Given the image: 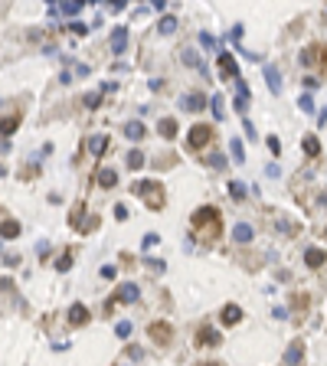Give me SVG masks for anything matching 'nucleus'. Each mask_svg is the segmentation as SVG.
Listing matches in <instances>:
<instances>
[{
	"instance_id": "obj_1",
	"label": "nucleus",
	"mask_w": 327,
	"mask_h": 366,
	"mask_svg": "<svg viewBox=\"0 0 327 366\" xmlns=\"http://www.w3.org/2000/svg\"><path fill=\"white\" fill-rule=\"evenodd\" d=\"M131 193L144 196V203L151 206V209H161V206H164V190H161V183H154V180H138V183H131Z\"/></svg>"
},
{
	"instance_id": "obj_2",
	"label": "nucleus",
	"mask_w": 327,
	"mask_h": 366,
	"mask_svg": "<svg viewBox=\"0 0 327 366\" xmlns=\"http://www.w3.org/2000/svg\"><path fill=\"white\" fill-rule=\"evenodd\" d=\"M193 226L206 229L209 236H216L219 232V209H213V206H200V209L193 213Z\"/></svg>"
},
{
	"instance_id": "obj_3",
	"label": "nucleus",
	"mask_w": 327,
	"mask_h": 366,
	"mask_svg": "<svg viewBox=\"0 0 327 366\" xmlns=\"http://www.w3.org/2000/svg\"><path fill=\"white\" fill-rule=\"evenodd\" d=\"M138 298H141V291H138V285H121L118 288V294H115V298H111L108 304H105V311H111V307H115V304H131V301H138Z\"/></svg>"
},
{
	"instance_id": "obj_4",
	"label": "nucleus",
	"mask_w": 327,
	"mask_h": 366,
	"mask_svg": "<svg viewBox=\"0 0 327 366\" xmlns=\"http://www.w3.org/2000/svg\"><path fill=\"white\" fill-rule=\"evenodd\" d=\"M209 138H213V128H209V124H193V128H190V134H186V144L196 151V147H203Z\"/></svg>"
},
{
	"instance_id": "obj_5",
	"label": "nucleus",
	"mask_w": 327,
	"mask_h": 366,
	"mask_svg": "<svg viewBox=\"0 0 327 366\" xmlns=\"http://www.w3.org/2000/svg\"><path fill=\"white\" fill-rule=\"evenodd\" d=\"M180 105H184L186 111H203V108H206V95H203V92H186V95H180Z\"/></svg>"
},
{
	"instance_id": "obj_6",
	"label": "nucleus",
	"mask_w": 327,
	"mask_h": 366,
	"mask_svg": "<svg viewBox=\"0 0 327 366\" xmlns=\"http://www.w3.org/2000/svg\"><path fill=\"white\" fill-rule=\"evenodd\" d=\"M262 72H265V82H268V88H272V95H278V92H282V72H278V65L265 62Z\"/></svg>"
},
{
	"instance_id": "obj_7",
	"label": "nucleus",
	"mask_w": 327,
	"mask_h": 366,
	"mask_svg": "<svg viewBox=\"0 0 327 366\" xmlns=\"http://www.w3.org/2000/svg\"><path fill=\"white\" fill-rule=\"evenodd\" d=\"M216 59H219V72H223L226 79H239V62H236L229 53H219Z\"/></svg>"
},
{
	"instance_id": "obj_8",
	"label": "nucleus",
	"mask_w": 327,
	"mask_h": 366,
	"mask_svg": "<svg viewBox=\"0 0 327 366\" xmlns=\"http://www.w3.org/2000/svg\"><path fill=\"white\" fill-rule=\"evenodd\" d=\"M232 239H236L239 245H249L252 239H255V229H252L249 223H236V229H232Z\"/></svg>"
},
{
	"instance_id": "obj_9",
	"label": "nucleus",
	"mask_w": 327,
	"mask_h": 366,
	"mask_svg": "<svg viewBox=\"0 0 327 366\" xmlns=\"http://www.w3.org/2000/svg\"><path fill=\"white\" fill-rule=\"evenodd\" d=\"M111 53H124L128 49V30L124 26H118V30H111Z\"/></svg>"
},
{
	"instance_id": "obj_10",
	"label": "nucleus",
	"mask_w": 327,
	"mask_h": 366,
	"mask_svg": "<svg viewBox=\"0 0 327 366\" xmlns=\"http://www.w3.org/2000/svg\"><path fill=\"white\" fill-rule=\"evenodd\" d=\"M69 324H76V327L88 324V307L85 304H72V307H69Z\"/></svg>"
},
{
	"instance_id": "obj_11",
	"label": "nucleus",
	"mask_w": 327,
	"mask_h": 366,
	"mask_svg": "<svg viewBox=\"0 0 327 366\" xmlns=\"http://www.w3.org/2000/svg\"><path fill=\"white\" fill-rule=\"evenodd\" d=\"M301 356H305V344H298V340H294V344L285 350V363H288V366H298V363H301Z\"/></svg>"
},
{
	"instance_id": "obj_12",
	"label": "nucleus",
	"mask_w": 327,
	"mask_h": 366,
	"mask_svg": "<svg viewBox=\"0 0 327 366\" xmlns=\"http://www.w3.org/2000/svg\"><path fill=\"white\" fill-rule=\"evenodd\" d=\"M305 265H307V268H321V265H324V248H314V245H311V248L305 252Z\"/></svg>"
},
{
	"instance_id": "obj_13",
	"label": "nucleus",
	"mask_w": 327,
	"mask_h": 366,
	"mask_svg": "<svg viewBox=\"0 0 327 366\" xmlns=\"http://www.w3.org/2000/svg\"><path fill=\"white\" fill-rule=\"evenodd\" d=\"M196 344L200 346H219V334L216 330H209V327H203V330L196 334Z\"/></svg>"
},
{
	"instance_id": "obj_14",
	"label": "nucleus",
	"mask_w": 327,
	"mask_h": 366,
	"mask_svg": "<svg viewBox=\"0 0 327 366\" xmlns=\"http://www.w3.org/2000/svg\"><path fill=\"white\" fill-rule=\"evenodd\" d=\"M239 321H242V311L236 307V304H226V307H223V324L232 327V324H239Z\"/></svg>"
},
{
	"instance_id": "obj_15",
	"label": "nucleus",
	"mask_w": 327,
	"mask_h": 366,
	"mask_svg": "<svg viewBox=\"0 0 327 366\" xmlns=\"http://www.w3.org/2000/svg\"><path fill=\"white\" fill-rule=\"evenodd\" d=\"M82 7H85L82 0H62V3L56 7V13H65V17H76V13L82 10Z\"/></svg>"
},
{
	"instance_id": "obj_16",
	"label": "nucleus",
	"mask_w": 327,
	"mask_h": 366,
	"mask_svg": "<svg viewBox=\"0 0 327 366\" xmlns=\"http://www.w3.org/2000/svg\"><path fill=\"white\" fill-rule=\"evenodd\" d=\"M0 236L3 239H17L20 236V223H17V219H3V223H0Z\"/></svg>"
},
{
	"instance_id": "obj_17",
	"label": "nucleus",
	"mask_w": 327,
	"mask_h": 366,
	"mask_svg": "<svg viewBox=\"0 0 327 366\" xmlns=\"http://www.w3.org/2000/svg\"><path fill=\"white\" fill-rule=\"evenodd\" d=\"M105 147H108V138H105V134H92V138H88V151L95 154H105Z\"/></svg>"
},
{
	"instance_id": "obj_18",
	"label": "nucleus",
	"mask_w": 327,
	"mask_h": 366,
	"mask_svg": "<svg viewBox=\"0 0 327 366\" xmlns=\"http://www.w3.org/2000/svg\"><path fill=\"white\" fill-rule=\"evenodd\" d=\"M115 183H118V173H115V170H108V167H102V170H98V186L111 190Z\"/></svg>"
},
{
	"instance_id": "obj_19",
	"label": "nucleus",
	"mask_w": 327,
	"mask_h": 366,
	"mask_svg": "<svg viewBox=\"0 0 327 366\" xmlns=\"http://www.w3.org/2000/svg\"><path fill=\"white\" fill-rule=\"evenodd\" d=\"M124 134H128V141H141L144 138V124L141 121H128V124H124Z\"/></svg>"
},
{
	"instance_id": "obj_20",
	"label": "nucleus",
	"mask_w": 327,
	"mask_h": 366,
	"mask_svg": "<svg viewBox=\"0 0 327 366\" xmlns=\"http://www.w3.org/2000/svg\"><path fill=\"white\" fill-rule=\"evenodd\" d=\"M151 337L161 340V344H167V340H170V327H167V324H151Z\"/></svg>"
},
{
	"instance_id": "obj_21",
	"label": "nucleus",
	"mask_w": 327,
	"mask_h": 366,
	"mask_svg": "<svg viewBox=\"0 0 327 366\" xmlns=\"http://www.w3.org/2000/svg\"><path fill=\"white\" fill-rule=\"evenodd\" d=\"M157 131H161V138H177V121L174 118H164L161 124H157Z\"/></svg>"
},
{
	"instance_id": "obj_22",
	"label": "nucleus",
	"mask_w": 327,
	"mask_h": 366,
	"mask_svg": "<svg viewBox=\"0 0 327 366\" xmlns=\"http://www.w3.org/2000/svg\"><path fill=\"white\" fill-rule=\"evenodd\" d=\"M184 62H186V65H193V69H200V72H206V76H209V65H203V62H200V56H196L193 49H186V53H184Z\"/></svg>"
},
{
	"instance_id": "obj_23",
	"label": "nucleus",
	"mask_w": 327,
	"mask_h": 366,
	"mask_svg": "<svg viewBox=\"0 0 327 366\" xmlns=\"http://www.w3.org/2000/svg\"><path fill=\"white\" fill-rule=\"evenodd\" d=\"M17 128H20V115H10V118L0 121V134H13Z\"/></svg>"
},
{
	"instance_id": "obj_24",
	"label": "nucleus",
	"mask_w": 327,
	"mask_h": 366,
	"mask_svg": "<svg viewBox=\"0 0 327 366\" xmlns=\"http://www.w3.org/2000/svg\"><path fill=\"white\" fill-rule=\"evenodd\" d=\"M229 151H232L236 163H245V147H242V141H239V138H232V141H229Z\"/></svg>"
},
{
	"instance_id": "obj_25",
	"label": "nucleus",
	"mask_w": 327,
	"mask_h": 366,
	"mask_svg": "<svg viewBox=\"0 0 327 366\" xmlns=\"http://www.w3.org/2000/svg\"><path fill=\"white\" fill-rule=\"evenodd\" d=\"M209 105H213V118H216V121H223V118H226V108H223V95H219V92H216L213 98H209Z\"/></svg>"
},
{
	"instance_id": "obj_26",
	"label": "nucleus",
	"mask_w": 327,
	"mask_h": 366,
	"mask_svg": "<svg viewBox=\"0 0 327 366\" xmlns=\"http://www.w3.org/2000/svg\"><path fill=\"white\" fill-rule=\"evenodd\" d=\"M236 102H242V105H249V85H245V82H242V76L236 79Z\"/></svg>"
},
{
	"instance_id": "obj_27",
	"label": "nucleus",
	"mask_w": 327,
	"mask_h": 366,
	"mask_svg": "<svg viewBox=\"0 0 327 366\" xmlns=\"http://www.w3.org/2000/svg\"><path fill=\"white\" fill-rule=\"evenodd\" d=\"M157 30H161V33H164V36H170V33H174V30H177V17H164V20H161V23H157Z\"/></svg>"
},
{
	"instance_id": "obj_28",
	"label": "nucleus",
	"mask_w": 327,
	"mask_h": 366,
	"mask_svg": "<svg viewBox=\"0 0 327 366\" xmlns=\"http://www.w3.org/2000/svg\"><path fill=\"white\" fill-rule=\"evenodd\" d=\"M305 154L307 157H317V154H321V141L317 138H305Z\"/></svg>"
},
{
	"instance_id": "obj_29",
	"label": "nucleus",
	"mask_w": 327,
	"mask_h": 366,
	"mask_svg": "<svg viewBox=\"0 0 327 366\" xmlns=\"http://www.w3.org/2000/svg\"><path fill=\"white\" fill-rule=\"evenodd\" d=\"M128 167H131V170H141V167H144V154L141 151H131L128 154Z\"/></svg>"
},
{
	"instance_id": "obj_30",
	"label": "nucleus",
	"mask_w": 327,
	"mask_h": 366,
	"mask_svg": "<svg viewBox=\"0 0 327 366\" xmlns=\"http://www.w3.org/2000/svg\"><path fill=\"white\" fill-rule=\"evenodd\" d=\"M229 196H232V200H242V196H245V183L232 180V183H229Z\"/></svg>"
},
{
	"instance_id": "obj_31",
	"label": "nucleus",
	"mask_w": 327,
	"mask_h": 366,
	"mask_svg": "<svg viewBox=\"0 0 327 366\" xmlns=\"http://www.w3.org/2000/svg\"><path fill=\"white\" fill-rule=\"evenodd\" d=\"M298 108H301V111H314V98H311V92H305V95L298 98Z\"/></svg>"
},
{
	"instance_id": "obj_32",
	"label": "nucleus",
	"mask_w": 327,
	"mask_h": 366,
	"mask_svg": "<svg viewBox=\"0 0 327 366\" xmlns=\"http://www.w3.org/2000/svg\"><path fill=\"white\" fill-rule=\"evenodd\" d=\"M144 265H147V268H151L154 275H164V268H167V262H161V259H147Z\"/></svg>"
},
{
	"instance_id": "obj_33",
	"label": "nucleus",
	"mask_w": 327,
	"mask_h": 366,
	"mask_svg": "<svg viewBox=\"0 0 327 366\" xmlns=\"http://www.w3.org/2000/svg\"><path fill=\"white\" fill-rule=\"evenodd\" d=\"M115 334H118L121 340H124V337H131V321H118V324H115Z\"/></svg>"
},
{
	"instance_id": "obj_34",
	"label": "nucleus",
	"mask_w": 327,
	"mask_h": 366,
	"mask_svg": "<svg viewBox=\"0 0 327 366\" xmlns=\"http://www.w3.org/2000/svg\"><path fill=\"white\" fill-rule=\"evenodd\" d=\"M69 268H72V252H65L62 259L56 262V271H69Z\"/></svg>"
},
{
	"instance_id": "obj_35",
	"label": "nucleus",
	"mask_w": 327,
	"mask_h": 366,
	"mask_svg": "<svg viewBox=\"0 0 327 366\" xmlns=\"http://www.w3.org/2000/svg\"><path fill=\"white\" fill-rule=\"evenodd\" d=\"M200 43L206 46V49H219V43H216V36H209V33H200Z\"/></svg>"
},
{
	"instance_id": "obj_36",
	"label": "nucleus",
	"mask_w": 327,
	"mask_h": 366,
	"mask_svg": "<svg viewBox=\"0 0 327 366\" xmlns=\"http://www.w3.org/2000/svg\"><path fill=\"white\" fill-rule=\"evenodd\" d=\"M317 53H321L317 46H311V49H305V56H301V62H305V65H311V62H314V59H317Z\"/></svg>"
},
{
	"instance_id": "obj_37",
	"label": "nucleus",
	"mask_w": 327,
	"mask_h": 366,
	"mask_svg": "<svg viewBox=\"0 0 327 366\" xmlns=\"http://www.w3.org/2000/svg\"><path fill=\"white\" fill-rule=\"evenodd\" d=\"M82 102H85V108H98V105H102V95H95V92H92V95H85Z\"/></svg>"
},
{
	"instance_id": "obj_38",
	"label": "nucleus",
	"mask_w": 327,
	"mask_h": 366,
	"mask_svg": "<svg viewBox=\"0 0 327 366\" xmlns=\"http://www.w3.org/2000/svg\"><path fill=\"white\" fill-rule=\"evenodd\" d=\"M242 33H245V30H242V23H236V26L229 30V40H232V43H239V40H242Z\"/></svg>"
},
{
	"instance_id": "obj_39",
	"label": "nucleus",
	"mask_w": 327,
	"mask_h": 366,
	"mask_svg": "<svg viewBox=\"0 0 327 366\" xmlns=\"http://www.w3.org/2000/svg\"><path fill=\"white\" fill-rule=\"evenodd\" d=\"M209 163H213V170H223V167H226V157H223V154H213Z\"/></svg>"
},
{
	"instance_id": "obj_40",
	"label": "nucleus",
	"mask_w": 327,
	"mask_h": 366,
	"mask_svg": "<svg viewBox=\"0 0 327 366\" xmlns=\"http://www.w3.org/2000/svg\"><path fill=\"white\" fill-rule=\"evenodd\" d=\"M111 213H115V219H121V223H124V219H128V206H124V203H118L115 209H111Z\"/></svg>"
},
{
	"instance_id": "obj_41",
	"label": "nucleus",
	"mask_w": 327,
	"mask_h": 366,
	"mask_svg": "<svg viewBox=\"0 0 327 366\" xmlns=\"http://www.w3.org/2000/svg\"><path fill=\"white\" fill-rule=\"evenodd\" d=\"M69 30L76 33V36H85V33H88V26H85V23H69Z\"/></svg>"
},
{
	"instance_id": "obj_42",
	"label": "nucleus",
	"mask_w": 327,
	"mask_h": 366,
	"mask_svg": "<svg viewBox=\"0 0 327 366\" xmlns=\"http://www.w3.org/2000/svg\"><path fill=\"white\" fill-rule=\"evenodd\" d=\"M157 239H161V236H157V232H147V236L141 239V245H144V248H151L154 242H157Z\"/></svg>"
},
{
	"instance_id": "obj_43",
	"label": "nucleus",
	"mask_w": 327,
	"mask_h": 366,
	"mask_svg": "<svg viewBox=\"0 0 327 366\" xmlns=\"http://www.w3.org/2000/svg\"><path fill=\"white\" fill-rule=\"evenodd\" d=\"M242 131H245V134H249V138H259V134H255V124H252V121H249V118L242 121Z\"/></svg>"
},
{
	"instance_id": "obj_44",
	"label": "nucleus",
	"mask_w": 327,
	"mask_h": 366,
	"mask_svg": "<svg viewBox=\"0 0 327 366\" xmlns=\"http://www.w3.org/2000/svg\"><path fill=\"white\" fill-rule=\"evenodd\" d=\"M268 151H272V154H282V141H278V138H268Z\"/></svg>"
},
{
	"instance_id": "obj_45",
	"label": "nucleus",
	"mask_w": 327,
	"mask_h": 366,
	"mask_svg": "<svg viewBox=\"0 0 327 366\" xmlns=\"http://www.w3.org/2000/svg\"><path fill=\"white\" fill-rule=\"evenodd\" d=\"M102 278H115V265H102Z\"/></svg>"
},
{
	"instance_id": "obj_46",
	"label": "nucleus",
	"mask_w": 327,
	"mask_h": 366,
	"mask_svg": "<svg viewBox=\"0 0 327 366\" xmlns=\"http://www.w3.org/2000/svg\"><path fill=\"white\" fill-rule=\"evenodd\" d=\"M305 88H321V79H314V76H307V79H305Z\"/></svg>"
},
{
	"instance_id": "obj_47",
	"label": "nucleus",
	"mask_w": 327,
	"mask_h": 366,
	"mask_svg": "<svg viewBox=\"0 0 327 366\" xmlns=\"http://www.w3.org/2000/svg\"><path fill=\"white\" fill-rule=\"evenodd\" d=\"M128 356H131V360H141V356H144V350H141V346H131V350H128Z\"/></svg>"
},
{
	"instance_id": "obj_48",
	"label": "nucleus",
	"mask_w": 327,
	"mask_h": 366,
	"mask_svg": "<svg viewBox=\"0 0 327 366\" xmlns=\"http://www.w3.org/2000/svg\"><path fill=\"white\" fill-rule=\"evenodd\" d=\"M265 173H268V177H278L282 170H278V163H268V167H265Z\"/></svg>"
},
{
	"instance_id": "obj_49",
	"label": "nucleus",
	"mask_w": 327,
	"mask_h": 366,
	"mask_svg": "<svg viewBox=\"0 0 327 366\" xmlns=\"http://www.w3.org/2000/svg\"><path fill=\"white\" fill-rule=\"evenodd\" d=\"M206 366H216V363H206Z\"/></svg>"
}]
</instances>
